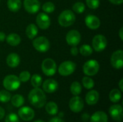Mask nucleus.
Instances as JSON below:
<instances>
[{
	"label": "nucleus",
	"mask_w": 123,
	"mask_h": 122,
	"mask_svg": "<svg viewBox=\"0 0 123 122\" xmlns=\"http://www.w3.org/2000/svg\"><path fill=\"white\" fill-rule=\"evenodd\" d=\"M28 100L33 106L40 109L46 104V96L40 88H34L28 94Z\"/></svg>",
	"instance_id": "nucleus-1"
},
{
	"label": "nucleus",
	"mask_w": 123,
	"mask_h": 122,
	"mask_svg": "<svg viewBox=\"0 0 123 122\" xmlns=\"http://www.w3.org/2000/svg\"><path fill=\"white\" fill-rule=\"evenodd\" d=\"M76 21V15L74 12L70 9L63 10L58 17V24L63 27H68L74 24Z\"/></svg>",
	"instance_id": "nucleus-2"
},
{
	"label": "nucleus",
	"mask_w": 123,
	"mask_h": 122,
	"mask_svg": "<svg viewBox=\"0 0 123 122\" xmlns=\"http://www.w3.org/2000/svg\"><path fill=\"white\" fill-rule=\"evenodd\" d=\"M21 85L19 78L15 75H8L3 80V86L4 88L9 91L17 90Z\"/></svg>",
	"instance_id": "nucleus-3"
},
{
	"label": "nucleus",
	"mask_w": 123,
	"mask_h": 122,
	"mask_svg": "<svg viewBox=\"0 0 123 122\" xmlns=\"http://www.w3.org/2000/svg\"><path fill=\"white\" fill-rule=\"evenodd\" d=\"M33 47L39 52H46L50 47L49 40L43 36H40L34 38L32 41Z\"/></svg>",
	"instance_id": "nucleus-4"
},
{
	"label": "nucleus",
	"mask_w": 123,
	"mask_h": 122,
	"mask_svg": "<svg viewBox=\"0 0 123 122\" xmlns=\"http://www.w3.org/2000/svg\"><path fill=\"white\" fill-rule=\"evenodd\" d=\"M41 70L46 76H53L57 70V65L52 58H45L41 64Z\"/></svg>",
	"instance_id": "nucleus-5"
},
{
	"label": "nucleus",
	"mask_w": 123,
	"mask_h": 122,
	"mask_svg": "<svg viewBox=\"0 0 123 122\" xmlns=\"http://www.w3.org/2000/svg\"><path fill=\"white\" fill-rule=\"evenodd\" d=\"M99 64L96 60H89L83 65V72L86 76H94L99 70Z\"/></svg>",
	"instance_id": "nucleus-6"
},
{
	"label": "nucleus",
	"mask_w": 123,
	"mask_h": 122,
	"mask_svg": "<svg viewBox=\"0 0 123 122\" xmlns=\"http://www.w3.org/2000/svg\"><path fill=\"white\" fill-rule=\"evenodd\" d=\"M76 68V65L74 62L66 60L60 64L58 68L59 74L62 76H68L74 73Z\"/></svg>",
	"instance_id": "nucleus-7"
},
{
	"label": "nucleus",
	"mask_w": 123,
	"mask_h": 122,
	"mask_svg": "<svg viewBox=\"0 0 123 122\" xmlns=\"http://www.w3.org/2000/svg\"><path fill=\"white\" fill-rule=\"evenodd\" d=\"M107 45V38L103 35H97L92 39V48L97 52L103 51Z\"/></svg>",
	"instance_id": "nucleus-8"
},
{
	"label": "nucleus",
	"mask_w": 123,
	"mask_h": 122,
	"mask_svg": "<svg viewBox=\"0 0 123 122\" xmlns=\"http://www.w3.org/2000/svg\"><path fill=\"white\" fill-rule=\"evenodd\" d=\"M110 63L112 66L117 70L122 69L123 67V50H117L115 51L110 58Z\"/></svg>",
	"instance_id": "nucleus-9"
},
{
	"label": "nucleus",
	"mask_w": 123,
	"mask_h": 122,
	"mask_svg": "<svg viewBox=\"0 0 123 122\" xmlns=\"http://www.w3.org/2000/svg\"><path fill=\"white\" fill-rule=\"evenodd\" d=\"M81 40L80 32L76 29H71L66 35V41L70 46H77Z\"/></svg>",
	"instance_id": "nucleus-10"
},
{
	"label": "nucleus",
	"mask_w": 123,
	"mask_h": 122,
	"mask_svg": "<svg viewBox=\"0 0 123 122\" xmlns=\"http://www.w3.org/2000/svg\"><path fill=\"white\" fill-rule=\"evenodd\" d=\"M36 24L37 27L41 29H47L50 26V17L45 12H40L37 15L35 19Z\"/></svg>",
	"instance_id": "nucleus-11"
},
{
	"label": "nucleus",
	"mask_w": 123,
	"mask_h": 122,
	"mask_svg": "<svg viewBox=\"0 0 123 122\" xmlns=\"http://www.w3.org/2000/svg\"><path fill=\"white\" fill-rule=\"evenodd\" d=\"M84 106L83 99L79 96H74L70 99L69 101V109L71 111L74 113L81 112Z\"/></svg>",
	"instance_id": "nucleus-12"
},
{
	"label": "nucleus",
	"mask_w": 123,
	"mask_h": 122,
	"mask_svg": "<svg viewBox=\"0 0 123 122\" xmlns=\"http://www.w3.org/2000/svg\"><path fill=\"white\" fill-rule=\"evenodd\" d=\"M24 9L29 14H36L40 9V2L39 0H24Z\"/></svg>",
	"instance_id": "nucleus-13"
},
{
	"label": "nucleus",
	"mask_w": 123,
	"mask_h": 122,
	"mask_svg": "<svg viewBox=\"0 0 123 122\" xmlns=\"http://www.w3.org/2000/svg\"><path fill=\"white\" fill-rule=\"evenodd\" d=\"M18 115L23 121L29 122L35 117V111L29 106H22L19 109Z\"/></svg>",
	"instance_id": "nucleus-14"
},
{
	"label": "nucleus",
	"mask_w": 123,
	"mask_h": 122,
	"mask_svg": "<svg viewBox=\"0 0 123 122\" xmlns=\"http://www.w3.org/2000/svg\"><path fill=\"white\" fill-rule=\"evenodd\" d=\"M110 114L111 117L115 120L121 122L123 119V107L120 104H114L110 106L109 109Z\"/></svg>",
	"instance_id": "nucleus-15"
},
{
	"label": "nucleus",
	"mask_w": 123,
	"mask_h": 122,
	"mask_svg": "<svg viewBox=\"0 0 123 122\" xmlns=\"http://www.w3.org/2000/svg\"><path fill=\"white\" fill-rule=\"evenodd\" d=\"M85 24L90 29H97L101 25L100 19L95 15L89 14L85 18Z\"/></svg>",
	"instance_id": "nucleus-16"
},
{
	"label": "nucleus",
	"mask_w": 123,
	"mask_h": 122,
	"mask_svg": "<svg viewBox=\"0 0 123 122\" xmlns=\"http://www.w3.org/2000/svg\"><path fill=\"white\" fill-rule=\"evenodd\" d=\"M43 91L48 93H53L55 92L58 88V82L52 78L45 80L43 83Z\"/></svg>",
	"instance_id": "nucleus-17"
},
{
	"label": "nucleus",
	"mask_w": 123,
	"mask_h": 122,
	"mask_svg": "<svg viewBox=\"0 0 123 122\" xmlns=\"http://www.w3.org/2000/svg\"><path fill=\"white\" fill-rule=\"evenodd\" d=\"M6 63L7 65L10 68H16L20 63V57L18 54L15 52H12L9 54L6 59Z\"/></svg>",
	"instance_id": "nucleus-18"
},
{
	"label": "nucleus",
	"mask_w": 123,
	"mask_h": 122,
	"mask_svg": "<svg viewBox=\"0 0 123 122\" xmlns=\"http://www.w3.org/2000/svg\"><path fill=\"white\" fill-rule=\"evenodd\" d=\"M99 99V94L96 90H91L89 91L85 97L86 102L88 105L92 106L96 104Z\"/></svg>",
	"instance_id": "nucleus-19"
},
{
	"label": "nucleus",
	"mask_w": 123,
	"mask_h": 122,
	"mask_svg": "<svg viewBox=\"0 0 123 122\" xmlns=\"http://www.w3.org/2000/svg\"><path fill=\"white\" fill-rule=\"evenodd\" d=\"M91 122H108V116L107 114L102 111H98L94 113L91 118Z\"/></svg>",
	"instance_id": "nucleus-20"
},
{
	"label": "nucleus",
	"mask_w": 123,
	"mask_h": 122,
	"mask_svg": "<svg viewBox=\"0 0 123 122\" xmlns=\"http://www.w3.org/2000/svg\"><path fill=\"white\" fill-rule=\"evenodd\" d=\"M6 42L10 46H17L21 42V37L17 33H10L6 37Z\"/></svg>",
	"instance_id": "nucleus-21"
},
{
	"label": "nucleus",
	"mask_w": 123,
	"mask_h": 122,
	"mask_svg": "<svg viewBox=\"0 0 123 122\" xmlns=\"http://www.w3.org/2000/svg\"><path fill=\"white\" fill-rule=\"evenodd\" d=\"M25 34L30 40H33L38 34V28L35 24H29L25 29Z\"/></svg>",
	"instance_id": "nucleus-22"
},
{
	"label": "nucleus",
	"mask_w": 123,
	"mask_h": 122,
	"mask_svg": "<svg viewBox=\"0 0 123 122\" xmlns=\"http://www.w3.org/2000/svg\"><path fill=\"white\" fill-rule=\"evenodd\" d=\"M8 9L12 12H17L22 6L21 0H8L6 2Z\"/></svg>",
	"instance_id": "nucleus-23"
},
{
	"label": "nucleus",
	"mask_w": 123,
	"mask_h": 122,
	"mask_svg": "<svg viewBox=\"0 0 123 122\" xmlns=\"http://www.w3.org/2000/svg\"><path fill=\"white\" fill-rule=\"evenodd\" d=\"M11 103L12 104L17 108L21 107L25 103L24 97L20 94H15L12 97H11Z\"/></svg>",
	"instance_id": "nucleus-24"
},
{
	"label": "nucleus",
	"mask_w": 123,
	"mask_h": 122,
	"mask_svg": "<svg viewBox=\"0 0 123 122\" xmlns=\"http://www.w3.org/2000/svg\"><path fill=\"white\" fill-rule=\"evenodd\" d=\"M122 91H120L119 89L115 88L112 89L109 95V98L110 100L113 102V103H117L120 101L121 98H122Z\"/></svg>",
	"instance_id": "nucleus-25"
},
{
	"label": "nucleus",
	"mask_w": 123,
	"mask_h": 122,
	"mask_svg": "<svg viewBox=\"0 0 123 122\" xmlns=\"http://www.w3.org/2000/svg\"><path fill=\"white\" fill-rule=\"evenodd\" d=\"M45 111L50 115H55L58 112V105L53 101H50L45 105Z\"/></svg>",
	"instance_id": "nucleus-26"
},
{
	"label": "nucleus",
	"mask_w": 123,
	"mask_h": 122,
	"mask_svg": "<svg viewBox=\"0 0 123 122\" xmlns=\"http://www.w3.org/2000/svg\"><path fill=\"white\" fill-rule=\"evenodd\" d=\"M70 91L74 96H79L81 93L82 86L79 82L74 81L70 86Z\"/></svg>",
	"instance_id": "nucleus-27"
},
{
	"label": "nucleus",
	"mask_w": 123,
	"mask_h": 122,
	"mask_svg": "<svg viewBox=\"0 0 123 122\" xmlns=\"http://www.w3.org/2000/svg\"><path fill=\"white\" fill-rule=\"evenodd\" d=\"M93 50H94L93 48L89 45H87V44H84V45H81L79 50L80 54L85 57L91 55L93 53Z\"/></svg>",
	"instance_id": "nucleus-28"
},
{
	"label": "nucleus",
	"mask_w": 123,
	"mask_h": 122,
	"mask_svg": "<svg viewBox=\"0 0 123 122\" xmlns=\"http://www.w3.org/2000/svg\"><path fill=\"white\" fill-rule=\"evenodd\" d=\"M31 84L34 88H39L43 83V78L39 74H34L30 78Z\"/></svg>",
	"instance_id": "nucleus-29"
},
{
	"label": "nucleus",
	"mask_w": 123,
	"mask_h": 122,
	"mask_svg": "<svg viewBox=\"0 0 123 122\" xmlns=\"http://www.w3.org/2000/svg\"><path fill=\"white\" fill-rule=\"evenodd\" d=\"M42 9L46 14H51V13H53L55 11V6L51 1H47V2H45V3H44L43 4Z\"/></svg>",
	"instance_id": "nucleus-30"
},
{
	"label": "nucleus",
	"mask_w": 123,
	"mask_h": 122,
	"mask_svg": "<svg viewBox=\"0 0 123 122\" xmlns=\"http://www.w3.org/2000/svg\"><path fill=\"white\" fill-rule=\"evenodd\" d=\"M82 84L83 86L86 89H92L94 86V81L92 78H91L89 76H84L82 78Z\"/></svg>",
	"instance_id": "nucleus-31"
},
{
	"label": "nucleus",
	"mask_w": 123,
	"mask_h": 122,
	"mask_svg": "<svg viewBox=\"0 0 123 122\" xmlns=\"http://www.w3.org/2000/svg\"><path fill=\"white\" fill-rule=\"evenodd\" d=\"M72 9H73V11L74 12H76V14H82L85 11L86 6L83 2L78 1V2H76L73 5Z\"/></svg>",
	"instance_id": "nucleus-32"
},
{
	"label": "nucleus",
	"mask_w": 123,
	"mask_h": 122,
	"mask_svg": "<svg viewBox=\"0 0 123 122\" xmlns=\"http://www.w3.org/2000/svg\"><path fill=\"white\" fill-rule=\"evenodd\" d=\"M11 97H12L11 93L9 92V91H6V90L0 91V102L6 103L10 101Z\"/></svg>",
	"instance_id": "nucleus-33"
},
{
	"label": "nucleus",
	"mask_w": 123,
	"mask_h": 122,
	"mask_svg": "<svg viewBox=\"0 0 123 122\" xmlns=\"http://www.w3.org/2000/svg\"><path fill=\"white\" fill-rule=\"evenodd\" d=\"M18 78H19L20 82L25 83V82H27L29 80H30L31 75H30V73L29 71L24 70V71H22V72H21L19 73V76Z\"/></svg>",
	"instance_id": "nucleus-34"
},
{
	"label": "nucleus",
	"mask_w": 123,
	"mask_h": 122,
	"mask_svg": "<svg viewBox=\"0 0 123 122\" xmlns=\"http://www.w3.org/2000/svg\"><path fill=\"white\" fill-rule=\"evenodd\" d=\"M87 6L92 9H97L100 5L99 0H86Z\"/></svg>",
	"instance_id": "nucleus-35"
},
{
	"label": "nucleus",
	"mask_w": 123,
	"mask_h": 122,
	"mask_svg": "<svg viewBox=\"0 0 123 122\" xmlns=\"http://www.w3.org/2000/svg\"><path fill=\"white\" fill-rule=\"evenodd\" d=\"M5 122H19V120L17 114L14 113H11L6 116Z\"/></svg>",
	"instance_id": "nucleus-36"
},
{
	"label": "nucleus",
	"mask_w": 123,
	"mask_h": 122,
	"mask_svg": "<svg viewBox=\"0 0 123 122\" xmlns=\"http://www.w3.org/2000/svg\"><path fill=\"white\" fill-rule=\"evenodd\" d=\"M70 52H71V54L73 56H76L79 52V49H78V47L76 46H72L71 50H70Z\"/></svg>",
	"instance_id": "nucleus-37"
},
{
	"label": "nucleus",
	"mask_w": 123,
	"mask_h": 122,
	"mask_svg": "<svg viewBox=\"0 0 123 122\" xmlns=\"http://www.w3.org/2000/svg\"><path fill=\"white\" fill-rule=\"evenodd\" d=\"M49 122H65L61 117H53L52 118Z\"/></svg>",
	"instance_id": "nucleus-38"
},
{
	"label": "nucleus",
	"mask_w": 123,
	"mask_h": 122,
	"mask_svg": "<svg viewBox=\"0 0 123 122\" xmlns=\"http://www.w3.org/2000/svg\"><path fill=\"white\" fill-rule=\"evenodd\" d=\"M109 1L113 4H116V5H120L122 4L123 2V0H109Z\"/></svg>",
	"instance_id": "nucleus-39"
},
{
	"label": "nucleus",
	"mask_w": 123,
	"mask_h": 122,
	"mask_svg": "<svg viewBox=\"0 0 123 122\" xmlns=\"http://www.w3.org/2000/svg\"><path fill=\"white\" fill-rule=\"evenodd\" d=\"M6 37V35H5L4 32H0V42H3L4 41H5Z\"/></svg>",
	"instance_id": "nucleus-40"
},
{
	"label": "nucleus",
	"mask_w": 123,
	"mask_h": 122,
	"mask_svg": "<svg viewBox=\"0 0 123 122\" xmlns=\"http://www.w3.org/2000/svg\"><path fill=\"white\" fill-rule=\"evenodd\" d=\"M4 116H5V111L2 107L0 106V120H1L4 117Z\"/></svg>",
	"instance_id": "nucleus-41"
},
{
	"label": "nucleus",
	"mask_w": 123,
	"mask_h": 122,
	"mask_svg": "<svg viewBox=\"0 0 123 122\" xmlns=\"http://www.w3.org/2000/svg\"><path fill=\"white\" fill-rule=\"evenodd\" d=\"M119 37L120 38L121 40H123V27H122L119 31Z\"/></svg>",
	"instance_id": "nucleus-42"
},
{
	"label": "nucleus",
	"mask_w": 123,
	"mask_h": 122,
	"mask_svg": "<svg viewBox=\"0 0 123 122\" xmlns=\"http://www.w3.org/2000/svg\"><path fill=\"white\" fill-rule=\"evenodd\" d=\"M123 79L122 78V79L120 81V82H119V88H120V91H123Z\"/></svg>",
	"instance_id": "nucleus-43"
},
{
	"label": "nucleus",
	"mask_w": 123,
	"mask_h": 122,
	"mask_svg": "<svg viewBox=\"0 0 123 122\" xmlns=\"http://www.w3.org/2000/svg\"><path fill=\"white\" fill-rule=\"evenodd\" d=\"M89 119V116L88 114H83L82 115V119H84V120H88Z\"/></svg>",
	"instance_id": "nucleus-44"
},
{
	"label": "nucleus",
	"mask_w": 123,
	"mask_h": 122,
	"mask_svg": "<svg viewBox=\"0 0 123 122\" xmlns=\"http://www.w3.org/2000/svg\"><path fill=\"white\" fill-rule=\"evenodd\" d=\"M34 122H44L43 121H42V120H36V121H35Z\"/></svg>",
	"instance_id": "nucleus-45"
}]
</instances>
